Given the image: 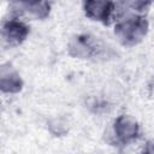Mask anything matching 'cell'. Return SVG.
<instances>
[{
  "instance_id": "4",
  "label": "cell",
  "mask_w": 154,
  "mask_h": 154,
  "mask_svg": "<svg viewBox=\"0 0 154 154\" xmlns=\"http://www.w3.org/2000/svg\"><path fill=\"white\" fill-rule=\"evenodd\" d=\"M29 34V28L20 20L11 19L4 24L0 31L1 38L10 46L22 43Z\"/></svg>"
},
{
  "instance_id": "7",
  "label": "cell",
  "mask_w": 154,
  "mask_h": 154,
  "mask_svg": "<svg viewBox=\"0 0 154 154\" xmlns=\"http://www.w3.org/2000/svg\"><path fill=\"white\" fill-rule=\"evenodd\" d=\"M22 6H24V10L29 13H31L34 17L43 19L49 14V10H51V5L48 2H25V4H20Z\"/></svg>"
},
{
  "instance_id": "1",
  "label": "cell",
  "mask_w": 154,
  "mask_h": 154,
  "mask_svg": "<svg viewBox=\"0 0 154 154\" xmlns=\"http://www.w3.org/2000/svg\"><path fill=\"white\" fill-rule=\"evenodd\" d=\"M148 31V22L141 16H130L117 23L114 35L122 45L134 46L142 41Z\"/></svg>"
},
{
  "instance_id": "2",
  "label": "cell",
  "mask_w": 154,
  "mask_h": 154,
  "mask_svg": "<svg viewBox=\"0 0 154 154\" xmlns=\"http://www.w3.org/2000/svg\"><path fill=\"white\" fill-rule=\"evenodd\" d=\"M70 54L81 58V59H90V58H101L107 47L97 38L90 35H79L75 37L69 46Z\"/></svg>"
},
{
  "instance_id": "6",
  "label": "cell",
  "mask_w": 154,
  "mask_h": 154,
  "mask_svg": "<svg viewBox=\"0 0 154 154\" xmlns=\"http://www.w3.org/2000/svg\"><path fill=\"white\" fill-rule=\"evenodd\" d=\"M23 87V81L18 72L10 65L0 66V90L4 93H18Z\"/></svg>"
},
{
  "instance_id": "8",
  "label": "cell",
  "mask_w": 154,
  "mask_h": 154,
  "mask_svg": "<svg viewBox=\"0 0 154 154\" xmlns=\"http://www.w3.org/2000/svg\"><path fill=\"white\" fill-rule=\"evenodd\" d=\"M143 154H153V149H152V142H148L147 146L144 147Z\"/></svg>"
},
{
  "instance_id": "3",
  "label": "cell",
  "mask_w": 154,
  "mask_h": 154,
  "mask_svg": "<svg viewBox=\"0 0 154 154\" xmlns=\"http://www.w3.org/2000/svg\"><path fill=\"white\" fill-rule=\"evenodd\" d=\"M83 8L89 18L105 24H108L117 12V5L111 1H85L83 4Z\"/></svg>"
},
{
  "instance_id": "5",
  "label": "cell",
  "mask_w": 154,
  "mask_h": 154,
  "mask_svg": "<svg viewBox=\"0 0 154 154\" xmlns=\"http://www.w3.org/2000/svg\"><path fill=\"white\" fill-rule=\"evenodd\" d=\"M114 135L122 143H128L135 140L138 135V124L130 116H119L113 125Z\"/></svg>"
}]
</instances>
